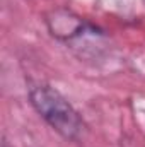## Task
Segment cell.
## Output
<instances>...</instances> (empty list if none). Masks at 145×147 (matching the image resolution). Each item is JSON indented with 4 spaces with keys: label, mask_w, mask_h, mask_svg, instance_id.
<instances>
[{
    "label": "cell",
    "mask_w": 145,
    "mask_h": 147,
    "mask_svg": "<svg viewBox=\"0 0 145 147\" xmlns=\"http://www.w3.org/2000/svg\"><path fill=\"white\" fill-rule=\"evenodd\" d=\"M29 101L36 113L63 139L77 140L84 132V121L72 105L51 86L31 84Z\"/></svg>",
    "instance_id": "obj_1"
},
{
    "label": "cell",
    "mask_w": 145,
    "mask_h": 147,
    "mask_svg": "<svg viewBox=\"0 0 145 147\" xmlns=\"http://www.w3.org/2000/svg\"><path fill=\"white\" fill-rule=\"evenodd\" d=\"M48 24H50V31L53 33V36L65 39V41L80 36V33H85L87 29H91L80 17L73 16L67 10L53 12V17L48 19Z\"/></svg>",
    "instance_id": "obj_2"
}]
</instances>
